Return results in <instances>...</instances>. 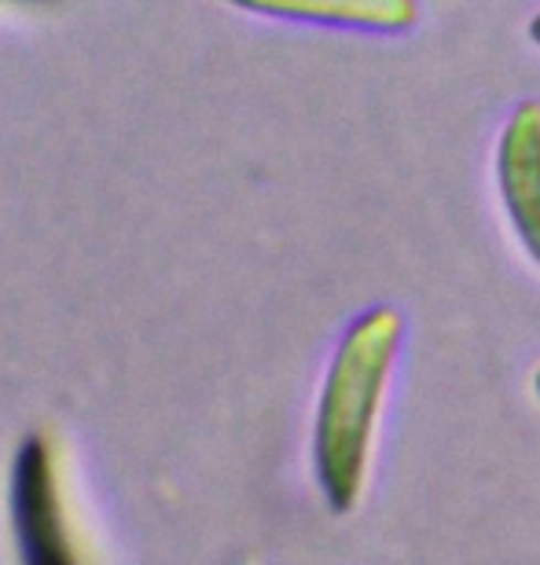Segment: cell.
<instances>
[{
    "mask_svg": "<svg viewBox=\"0 0 540 565\" xmlns=\"http://www.w3.org/2000/svg\"><path fill=\"white\" fill-rule=\"evenodd\" d=\"M401 345L398 312L375 309L360 320L339 349L328 375L317 426V462L328 500L350 511L364 489L382 401Z\"/></svg>",
    "mask_w": 540,
    "mask_h": 565,
    "instance_id": "1",
    "label": "cell"
},
{
    "mask_svg": "<svg viewBox=\"0 0 540 565\" xmlns=\"http://www.w3.org/2000/svg\"><path fill=\"white\" fill-rule=\"evenodd\" d=\"M15 533H19V555L33 565L66 562L71 551L63 544L60 514H55V489H52V467L49 448L41 440H27L15 462Z\"/></svg>",
    "mask_w": 540,
    "mask_h": 565,
    "instance_id": "2",
    "label": "cell"
},
{
    "mask_svg": "<svg viewBox=\"0 0 540 565\" xmlns=\"http://www.w3.org/2000/svg\"><path fill=\"white\" fill-rule=\"evenodd\" d=\"M500 191L515 228L540 262V104H522L504 132Z\"/></svg>",
    "mask_w": 540,
    "mask_h": 565,
    "instance_id": "3",
    "label": "cell"
},
{
    "mask_svg": "<svg viewBox=\"0 0 540 565\" xmlns=\"http://www.w3.org/2000/svg\"><path fill=\"white\" fill-rule=\"evenodd\" d=\"M240 4L371 30H401L415 22V0H240Z\"/></svg>",
    "mask_w": 540,
    "mask_h": 565,
    "instance_id": "4",
    "label": "cell"
},
{
    "mask_svg": "<svg viewBox=\"0 0 540 565\" xmlns=\"http://www.w3.org/2000/svg\"><path fill=\"white\" fill-rule=\"evenodd\" d=\"M533 38H537V41H540V15H537V19H533Z\"/></svg>",
    "mask_w": 540,
    "mask_h": 565,
    "instance_id": "5",
    "label": "cell"
}]
</instances>
